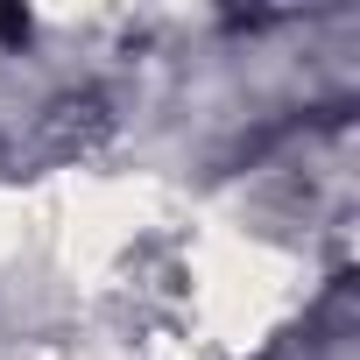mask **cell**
Segmentation results:
<instances>
[{"mask_svg":"<svg viewBox=\"0 0 360 360\" xmlns=\"http://www.w3.org/2000/svg\"><path fill=\"white\" fill-rule=\"evenodd\" d=\"M0 36H8V43H29V15H22V8H0Z\"/></svg>","mask_w":360,"mask_h":360,"instance_id":"6da1fadb","label":"cell"}]
</instances>
